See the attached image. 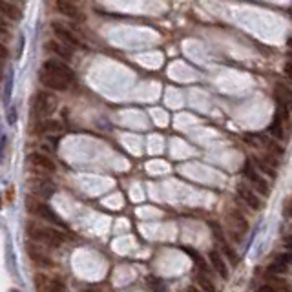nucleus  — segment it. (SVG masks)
I'll list each match as a JSON object with an SVG mask.
<instances>
[{
    "mask_svg": "<svg viewBox=\"0 0 292 292\" xmlns=\"http://www.w3.org/2000/svg\"><path fill=\"white\" fill-rule=\"evenodd\" d=\"M55 9L60 13V15L68 16V18H79V7L73 0H55Z\"/></svg>",
    "mask_w": 292,
    "mask_h": 292,
    "instance_id": "ddd939ff",
    "label": "nucleus"
},
{
    "mask_svg": "<svg viewBox=\"0 0 292 292\" xmlns=\"http://www.w3.org/2000/svg\"><path fill=\"white\" fill-rule=\"evenodd\" d=\"M289 62H291V64H292V53H291V57H289Z\"/></svg>",
    "mask_w": 292,
    "mask_h": 292,
    "instance_id": "72a5a7b5",
    "label": "nucleus"
},
{
    "mask_svg": "<svg viewBox=\"0 0 292 292\" xmlns=\"http://www.w3.org/2000/svg\"><path fill=\"white\" fill-rule=\"evenodd\" d=\"M238 196L249 205L252 210H260L261 208V199L254 194V190H250L247 185H238Z\"/></svg>",
    "mask_w": 292,
    "mask_h": 292,
    "instance_id": "f8f14e48",
    "label": "nucleus"
},
{
    "mask_svg": "<svg viewBox=\"0 0 292 292\" xmlns=\"http://www.w3.org/2000/svg\"><path fill=\"white\" fill-rule=\"evenodd\" d=\"M256 292H276V289L272 287V285H263V287H260Z\"/></svg>",
    "mask_w": 292,
    "mask_h": 292,
    "instance_id": "cd10ccee",
    "label": "nucleus"
},
{
    "mask_svg": "<svg viewBox=\"0 0 292 292\" xmlns=\"http://www.w3.org/2000/svg\"><path fill=\"white\" fill-rule=\"evenodd\" d=\"M46 51L48 53H53L57 58H62V60H71L73 58V53H71V49L68 48V46H64L62 42H58V40H49V42H46Z\"/></svg>",
    "mask_w": 292,
    "mask_h": 292,
    "instance_id": "9b49d317",
    "label": "nucleus"
},
{
    "mask_svg": "<svg viewBox=\"0 0 292 292\" xmlns=\"http://www.w3.org/2000/svg\"><path fill=\"white\" fill-rule=\"evenodd\" d=\"M35 133H48V135H53V133H60L62 132V124L58 121H53V119H46V121H42L40 124H38L35 130H33Z\"/></svg>",
    "mask_w": 292,
    "mask_h": 292,
    "instance_id": "dca6fc26",
    "label": "nucleus"
},
{
    "mask_svg": "<svg viewBox=\"0 0 292 292\" xmlns=\"http://www.w3.org/2000/svg\"><path fill=\"white\" fill-rule=\"evenodd\" d=\"M289 249H291V250H292V243H291V245H289Z\"/></svg>",
    "mask_w": 292,
    "mask_h": 292,
    "instance_id": "e433bc0d",
    "label": "nucleus"
},
{
    "mask_svg": "<svg viewBox=\"0 0 292 292\" xmlns=\"http://www.w3.org/2000/svg\"><path fill=\"white\" fill-rule=\"evenodd\" d=\"M40 69L46 71V73H51V75H55V77H60V79L68 80V82H71V80L75 79L73 69L69 68L62 58H57V57L46 58V60L42 62V68Z\"/></svg>",
    "mask_w": 292,
    "mask_h": 292,
    "instance_id": "20e7f679",
    "label": "nucleus"
},
{
    "mask_svg": "<svg viewBox=\"0 0 292 292\" xmlns=\"http://www.w3.org/2000/svg\"><path fill=\"white\" fill-rule=\"evenodd\" d=\"M33 188H35V192H37L40 197H49L55 192V186L51 185L49 181H44V179H38V183L33 186Z\"/></svg>",
    "mask_w": 292,
    "mask_h": 292,
    "instance_id": "6ab92c4d",
    "label": "nucleus"
},
{
    "mask_svg": "<svg viewBox=\"0 0 292 292\" xmlns=\"http://www.w3.org/2000/svg\"><path fill=\"white\" fill-rule=\"evenodd\" d=\"M27 163L31 165L33 170L46 172V174H53L55 168H57L53 161L49 159L46 154H40V152H33V154H29V157H27Z\"/></svg>",
    "mask_w": 292,
    "mask_h": 292,
    "instance_id": "423d86ee",
    "label": "nucleus"
},
{
    "mask_svg": "<svg viewBox=\"0 0 292 292\" xmlns=\"http://www.w3.org/2000/svg\"><path fill=\"white\" fill-rule=\"evenodd\" d=\"M27 256H29V260L33 263H37L40 267H51V260H49V256L44 252L38 243H27Z\"/></svg>",
    "mask_w": 292,
    "mask_h": 292,
    "instance_id": "9d476101",
    "label": "nucleus"
},
{
    "mask_svg": "<svg viewBox=\"0 0 292 292\" xmlns=\"http://www.w3.org/2000/svg\"><path fill=\"white\" fill-rule=\"evenodd\" d=\"M0 15L9 18V20H20L22 11L18 5L11 4L9 0H0Z\"/></svg>",
    "mask_w": 292,
    "mask_h": 292,
    "instance_id": "2eb2a0df",
    "label": "nucleus"
},
{
    "mask_svg": "<svg viewBox=\"0 0 292 292\" xmlns=\"http://www.w3.org/2000/svg\"><path fill=\"white\" fill-rule=\"evenodd\" d=\"M7 53H9V51H7V48H5L4 44L0 42V60H2V58L7 57Z\"/></svg>",
    "mask_w": 292,
    "mask_h": 292,
    "instance_id": "c85d7f7f",
    "label": "nucleus"
},
{
    "mask_svg": "<svg viewBox=\"0 0 292 292\" xmlns=\"http://www.w3.org/2000/svg\"><path fill=\"white\" fill-rule=\"evenodd\" d=\"M278 260L283 261L285 265H292V250L291 252H283V254L278 256Z\"/></svg>",
    "mask_w": 292,
    "mask_h": 292,
    "instance_id": "393cba45",
    "label": "nucleus"
},
{
    "mask_svg": "<svg viewBox=\"0 0 292 292\" xmlns=\"http://www.w3.org/2000/svg\"><path fill=\"white\" fill-rule=\"evenodd\" d=\"M210 263H212V267L216 269V272H218V274L223 278V280H227V278H229V267H227V263H225L223 258L219 256V252H216V250H212V252H210Z\"/></svg>",
    "mask_w": 292,
    "mask_h": 292,
    "instance_id": "f3484780",
    "label": "nucleus"
},
{
    "mask_svg": "<svg viewBox=\"0 0 292 292\" xmlns=\"http://www.w3.org/2000/svg\"><path fill=\"white\" fill-rule=\"evenodd\" d=\"M0 26L5 27V16H2V15H0Z\"/></svg>",
    "mask_w": 292,
    "mask_h": 292,
    "instance_id": "2f4dec72",
    "label": "nucleus"
},
{
    "mask_svg": "<svg viewBox=\"0 0 292 292\" xmlns=\"http://www.w3.org/2000/svg\"><path fill=\"white\" fill-rule=\"evenodd\" d=\"M283 214H285L287 218H291V216H292V203H289L287 207H285V212H283Z\"/></svg>",
    "mask_w": 292,
    "mask_h": 292,
    "instance_id": "c756f323",
    "label": "nucleus"
},
{
    "mask_svg": "<svg viewBox=\"0 0 292 292\" xmlns=\"http://www.w3.org/2000/svg\"><path fill=\"white\" fill-rule=\"evenodd\" d=\"M269 132H271V135L274 139H283V133H285V130H283V122H282V119H280V117H278L276 121H274L271 126H269Z\"/></svg>",
    "mask_w": 292,
    "mask_h": 292,
    "instance_id": "412c9836",
    "label": "nucleus"
},
{
    "mask_svg": "<svg viewBox=\"0 0 292 292\" xmlns=\"http://www.w3.org/2000/svg\"><path fill=\"white\" fill-rule=\"evenodd\" d=\"M243 174H245V177L252 183V185L258 188V190L263 194V196H269L271 194V188H269V183H267L263 177L260 175V172L256 170L254 168V165L252 163H245V168H243Z\"/></svg>",
    "mask_w": 292,
    "mask_h": 292,
    "instance_id": "0eeeda50",
    "label": "nucleus"
},
{
    "mask_svg": "<svg viewBox=\"0 0 292 292\" xmlns=\"http://www.w3.org/2000/svg\"><path fill=\"white\" fill-rule=\"evenodd\" d=\"M11 80H13V73H9V79H7V86H5V99H9V95H11Z\"/></svg>",
    "mask_w": 292,
    "mask_h": 292,
    "instance_id": "bb28decb",
    "label": "nucleus"
},
{
    "mask_svg": "<svg viewBox=\"0 0 292 292\" xmlns=\"http://www.w3.org/2000/svg\"><path fill=\"white\" fill-rule=\"evenodd\" d=\"M269 271H271L272 274H285V272L289 271V265H285L283 261H280V260H278V258H276V261L272 263L271 269H269Z\"/></svg>",
    "mask_w": 292,
    "mask_h": 292,
    "instance_id": "5701e85b",
    "label": "nucleus"
},
{
    "mask_svg": "<svg viewBox=\"0 0 292 292\" xmlns=\"http://www.w3.org/2000/svg\"><path fill=\"white\" fill-rule=\"evenodd\" d=\"M148 283H150V287H152V291H154V292H165L166 291V283L163 282L161 278L152 276L148 280Z\"/></svg>",
    "mask_w": 292,
    "mask_h": 292,
    "instance_id": "4be33fe9",
    "label": "nucleus"
},
{
    "mask_svg": "<svg viewBox=\"0 0 292 292\" xmlns=\"http://www.w3.org/2000/svg\"><path fill=\"white\" fill-rule=\"evenodd\" d=\"M4 35H7V29L4 26H0V37H4Z\"/></svg>",
    "mask_w": 292,
    "mask_h": 292,
    "instance_id": "7c9ffc66",
    "label": "nucleus"
},
{
    "mask_svg": "<svg viewBox=\"0 0 292 292\" xmlns=\"http://www.w3.org/2000/svg\"><path fill=\"white\" fill-rule=\"evenodd\" d=\"M274 95H276V102H280V104H287L289 106L292 102V90L283 82H278L274 86Z\"/></svg>",
    "mask_w": 292,
    "mask_h": 292,
    "instance_id": "a211bd4d",
    "label": "nucleus"
},
{
    "mask_svg": "<svg viewBox=\"0 0 292 292\" xmlns=\"http://www.w3.org/2000/svg\"><path fill=\"white\" fill-rule=\"evenodd\" d=\"M35 289H37V292H64V283L57 278L37 274L35 276Z\"/></svg>",
    "mask_w": 292,
    "mask_h": 292,
    "instance_id": "6e6552de",
    "label": "nucleus"
},
{
    "mask_svg": "<svg viewBox=\"0 0 292 292\" xmlns=\"http://www.w3.org/2000/svg\"><path fill=\"white\" fill-rule=\"evenodd\" d=\"M38 80L42 82V86H46L48 90H53V91H66L69 88V82L68 80L60 79V77H55L51 73H46L40 69V73H38Z\"/></svg>",
    "mask_w": 292,
    "mask_h": 292,
    "instance_id": "1a4fd4ad",
    "label": "nucleus"
},
{
    "mask_svg": "<svg viewBox=\"0 0 292 292\" xmlns=\"http://www.w3.org/2000/svg\"><path fill=\"white\" fill-rule=\"evenodd\" d=\"M229 221H230V227H232V232L236 234V238H241L247 229H249V225H247V219L241 216L239 212H230L229 214Z\"/></svg>",
    "mask_w": 292,
    "mask_h": 292,
    "instance_id": "4468645a",
    "label": "nucleus"
},
{
    "mask_svg": "<svg viewBox=\"0 0 292 292\" xmlns=\"http://www.w3.org/2000/svg\"><path fill=\"white\" fill-rule=\"evenodd\" d=\"M55 108H57V99H55L53 93H48V91H38V93H35L33 104H31L33 115L44 119V117L51 115L55 112Z\"/></svg>",
    "mask_w": 292,
    "mask_h": 292,
    "instance_id": "7ed1b4c3",
    "label": "nucleus"
},
{
    "mask_svg": "<svg viewBox=\"0 0 292 292\" xmlns=\"http://www.w3.org/2000/svg\"><path fill=\"white\" fill-rule=\"evenodd\" d=\"M26 230H27V236L38 245H46V247H51V249H58L64 243L62 234L55 229H49V227H42V225L29 221L26 225Z\"/></svg>",
    "mask_w": 292,
    "mask_h": 292,
    "instance_id": "f257e3e1",
    "label": "nucleus"
},
{
    "mask_svg": "<svg viewBox=\"0 0 292 292\" xmlns=\"http://www.w3.org/2000/svg\"><path fill=\"white\" fill-rule=\"evenodd\" d=\"M26 208H27V212L33 214L35 218L46 219V221H49V223H55V225H58V227H64L62 219L58 218L57 214H55L48 205H44L42 201H38L37 197H27Z\"/></svg>",
    "mask_w": 292,
    "mask_h": 292,
    "instance_id": "f03ea898",
    "label": "nucleus"
},
{
    "mask_svg": "<svg viewBox=\"0 0 292 292\" xmlns=\"http://www.w3.org/2000/svg\"><path fill=\"white\" fill-rule=\"evenodd\" d=\"M51 31H53V35L58 38V42H62L64 46H68L69 49L82 48V40H80L68 26H64L60 22H51Z\"/></svg>",
    "mask_w": 292,
    "mask_h": 292,
    "instance_id": "39448f33",
    "label": "nucleus"
},
{
    "mask_svg": "<svg viewBox=\"0 0 292 292\" xmlns=\"http://www.w3.org/2000/svg\"><path fill=\"white\" fill-rule=\"evenodd\" d=\"M9 292H18V291H16V289H11V291Z\"/></svg>",
    "mask_w": 292,
    "mask_h": 292,
    "instance_id": "c9c22d12",
    "label": "nucleus"
},
{
    "mask_svg": "<svg viewBox=\"0 0 292 292\" xmlns=\"http://www.w3.org/2000/svg\"><path fill=\"white\" fill-rule=\"evenodd\" d=\"M221 243H223V252H225L227 256H229V260L232 261L234 265H238V256H236V252H234V250L230 249V247H229L227 243H225V241H221Z\"/></svg>",
    "mask_w": 292,
    "mask_h": 292,
    "instance_id": "b1692460",
    "label": "nucleus"
},
{
    "mask_svg": "<svg viewBox=\"0 0 292 292\" xmlns=\"http://www.w3.org/2000/svg\"><path fill=\"white\" fill-rule=\"evenodd\" d=\"M186 292H199V291H197L196 287H188V289H186Z\"/></svg>",
    "mask_w": 292,
    "mask_h": 292,
    "instance_id": "473e14b6",
    "label": "nucleus"
},
{
    "mask_svg": "<svg viewBox=\"0 0 292 292\" xmlns=\"http://www.w3.org/2000/svg\"><path fill=\"white\" fill-rule=\"evenodd\" d=\"M289 46H292V38H289Z\"/></svg>",
    "mask_w": 292,
    "mask_h": 292,
    "instance_id": "f704fd0d",
    "label": "nucleus"
},
{
    "mask_svg": "<svg viewBox=\"0 0 292 292\" xmlns=\"http://www.w3.org/2000/svg\"><path fill=\"white\" fill-rule=\"evenodd\" d=\"M283 71H285V77H287V79L292 82V64H291V62L285 64V68H283Z\"/></svg>",
    "mask_w": 292,
    "mask_h": 292,
    "instance_id": "a878e982",
    "label": "nucleus"
},
{
    "mask_svg": "<svg viewBox=\"0 0 292 292\" xmlns=\"http://www.w3.org/2000/svg\"><path fill=\"white\" fill-rule=\"evenodd\" d=\"M197 283H199V287L203 289L205 292H216V285L212 283V280L207 276V274H197Z\"/></svg>",
    "mask_w": 292,
    "mask_h": 292,
    "instance_id": "aec40b11",
    "label": "nucleus"
}]
</instances>
